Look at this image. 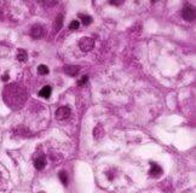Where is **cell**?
Returning <instances> with one entry per match:
<instances>
[{"label": "cell", "instance_id": "4fadbf2b", "mask_svg": "<svg viewBox=\"0 0 196 193\" xmlns=\"http://www.w3.org/2000/svg\"><path fill=\"white\" fill-rule=\"evenodd\" d=\"M59 179H61V181H62V184L64 186L68 185V176H67V173L65 171H61L59 173Z\"/></svg>", "mask_w": 196, "mask_h": 193}, {"label": "cell", "instance_id": "7a4b0ae2", "mask_svg": "<svg viewBox=\"0 0 196 193\" xmlns=\"http://www.w3.org/2000/svg\"><path fill=\"white\" fill-rule=\"evenodd\" d=\"M79 46H80V48L82 50V51H90V50H92L93 48V46H95V40L92 39V38H82L81 40H80V42H79Z\"/></svg>", "mask_w": 196, "mask_h": 193}, {"label": "cell", "instance_id": "2e32d148", "mask_svg": "<svg viewBox=\"0 0 196 193\" xmlns=\"http://www.w3.org/2000/svg\"><path fill=\"white\" fill-rule=\"evenodd\" d=\"M3 80H4V81H7V75H4V77H3Z\"/></svg>", "mask_w": 196, "mask_h": 193}, {"label": "cell", "instance_id": "52a82bcc", "mask_svg": "<svg viewBox=\"0 0 196 193\" xmlns=\"http://www.w3.org/2000/svg\"><path fill=\"white\" fill-rule=\"evenodd\" d=\"M51 93H52V88L50 86H45L44 88L39 92V95L41 97V98H45V99H47V98H50V95H51Z\"/></svg>", "mask_w": 196, "mask_h": 193}, {"label": "cell", "instance_id": "8992f818", "mask_svg": "<svg viewBox=\"0 0 196 193\" xmlns=\"http://www.w3.org/2000/svg\"><path fill=\"white\" fill-rule=\"evenodd\" d=\"M79 70H80V69H79V66H76V65H67V66H64V73L68 74V75H70V76L78 75Z\"/></svg>", "mask_w": 196, "mask_h": 193}, {"label": "cell", "instance_id": "8fae6325", "mask_svg": "<svg viewBox=\"0 0 196 193\" xmlns=\"http://www.w3.org/2000/svg\"><path fill=\"white\" fill-rule=\"evenodd\" d=\"M27 58H28V56H27V52H26V51H23V50H20L18 55H17V59L21 60V62H26V60H27Z\"/></svg>", "mask_w": 196, "mask_h": 193}, {"label": "cell", "instance_id": "277c9868", "mask_svg": "<svg viewBox=\"0 0 196 193\" xmlns=\"http://www.w3.org/2000/svg\"><path fill=\"white\" fill-rule=\"evenodd\" d=\"M44 34V29H43V25L41 24H34L30 29V35L34 38V39H39L43 36Z\"/></svg>", "mask_w": 196, "mask_h": 193}, {"label": "cell", "instance_id": "ba28073f", "mask_svg": "<svg viewBox=\"0 0 196 193\" xmlns=\"http://www.w3.org/2000/svg\"><path fill=\"white\" fill-rule=\"evenodd\" d=\"M35 168H37L38 170H43L46 165V159L44 158V157H39L38 159H35Z\"/></svg>", "mask_w": 196, "mask_h": 193}, {"label": "cell", "instance_id": "6da1fadb", "mask_svg": "<svg viewBox=\"0 0 196 193\" xmlns=\"http://www.w3.org/2000/svg\"><path fill=\"white\" fill-rule=\"evenodd\" d=\"M182 16L183 18L186 20V21H194L195 20V9L190 5V4H186L184 5L183 10H182Z\"/></svg>", "mask_w": 196, "mask_h": 193}, {"label": "cell", "instance_id": "7c38bea8", "mask_svg": "<svg viewBox=\"0 0 196 193\" xmlns=\"http://www.w3.org/2000/svg\"><path fill=\"white\" fill-rule=\"evenodd\" d=\"M38 73H39L40 75H46V74H48V68H47L46 65L41 64V65H39V68H38Z\"/></svg>", "mask_w": 196, "mask_h": 193}, {"label": "cell", "instance_id": "5bb4252c", "mask_svg": "<svg viewBox=\"0 0 196 193\" xmlns=\"http://www.w3.org/2000/svg\"><path fill=\"white\" fill-rule=\"evenodd\" d=\"M78 28H79V22L78 21H73L69 25V29H72V30H76Z\"/></svg>", "mask_w": 196, "mask_h": 193}, {"label": "cell", "instance_id": "3957f363", "mask_svg": "<svg viewBox=\"0 0 196 193\" xmlns=\"http://www.w3.org/2000/svg\"><path fill=\"white\" fill-rule=\"evenodd\" d=\"M70 116V109L68 106H61L56 110V117L58 119H67Z\"/></svg>", "mask_w": 196, "mask_h": 193}, {"label": "cell", "instance_id": "9c48e42d", "mask_svg": "<svg viewBox=\"0 0 196 193\" xmlns=\"http://www.w3.org/2000/svg\"><path fill=\"white\" fill-rule=\"evenodd\" d=\"M62 25H63V16H62V15H58V16L56 17L55 23H53V28H55L56 31H58V30H61Z\"/></svg>", "mask_w": 196, "mask_h": 193}, {"label": "cell", "instance_id": "30bf717a", "mask_svg": "<svg viewBox=\"0 0 196 193\" xmlns=\"http://www.w3.org/2000/svg\"><path fill=\"white\" fill-rule=\"evenodd\" d=\"M79 18H81V21H82V23L85 24V25H88V24H91L92 23V17L91 16H87V15H79Z\"/></svg>", "mask_w": 196, "mask_h": 193}, {"label": "cell", "instance_id": "5b68a950", "mask_svg": "<svg viewBox=\"0 0 196 193\" xmlns=\"http://www.w3.org/2000/svg\"><path fill=\"white\" fill-rule=\"evenodd\" d=\"M149 174H150V176H153V178H159V176H161V174H162V169L160 168L157 164L151 163V169H150Z\"/></svg>", "mask_w": 196, "mask_h": 193}, {"label": "cell", "instance_id": "9a60e30c", "mask_svg": "<svg viewBox=\"0 0 196 193\" xmlns=\"http://www.w3.org/2000/svg\"><path fill=\"white\" fill-rule=\"evenodd\" d=\"M87 80H88V77H87V76L85 75V76H82V79H81V80H80V81L78 82V84H80V86H82V84H84V83H85V82H86Z\"/></svg>", "mask_w": 196, "mask_h": 193}]
</instances>
